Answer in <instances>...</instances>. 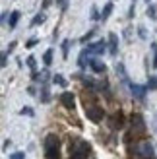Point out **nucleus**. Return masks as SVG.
Returning a JSON list of instances; mask_svg holds the SVG:
<instances>
[{"label":"nucleus","instance_id":"20","mask_svg":"<svg viewBox=\"0 0 157 159\" xmlns=\"http://www.w3.org/2000/svg\"><path fill=\"white\" fill-rule=\"evenodd\" d=\"M52 82H54V84H58V85H62V87H66V85H68V82H66V80L62 78L60 74H54V76H52Z\"/></svg>","mask_w":157,"mask_h":159},{"label":"nucleus","instance_id":"8","mask_svg":"<svg viewBox=\"0 0 157 159\" xmlns=\"http://www.w3.org/2000/svg\"><path fill=\"white\" fill-rule=\"evenodd\" d=\"M130 91L136 99H146V91H147V85H140V84H130Z\"/></svg>","mask_w":157,"mask_h":159},{"label":"nucleus","instance_id":"22","mask_svg":"<svg viewBox=\"0 0 157 159\" xmlns=\"http://www.w3.org/2000/svg\"><path fill=\"white\" fill-rule=\"evenodd\" d=\"M151 52H153V62H151V66L157 68V43H151Z\"/></svg>","mask_w":157,"mask_h":159},{"label":"nucleus","instance_id":"31","mask_svg":"<svg viewBox=\"0 0 157 159\" xmlns=\"http://www.w3.org/2000/svg\"><path fill=\"white\" fill-rule=\"evenodd\" d=\"M52 4V0H43V8H49Z\"/></svg>","mask_w":157,"mask_h":159},{"label":"nucleus","instance_id":"27","mask_svg":"<svg viewBox=\"0 0 157 159\" xmlns=\"http://www.w3.org/2000/svg\"><path fill=\"white\" fill-rule=\"evenodd\" d=\"M54 2H56L62 10H68V2H70V0H54Z\"/></svg>","mask_w":157,"mask_h":159},{"label":"nucleus","instance_id":"10","mask_svg":"<svg viewBox=\"0 0 157 159\" xmlns=\"http://www.w3.org/2000/svg\"><path fill=\"white\" fill-rule=\"evenodd\" d=\"M109 52H111V57L119 54V37H116V33H109Z\"/></svg>","mask_w":157,"mask_h":159},{"label":"nucleus","instance_id":"25","mask_svg":"<svg viewBox=\"0 0 157 159\" xmlns=\"http://www.w3.org/2000/svg\"><path fill=\"white\" fill-rule=\"evenodd\" d=\"M37 43H39V39H37V37H33V39H29V41L25 43V47H27V49H33Z\"/></svg>","mask_w":157,"mask_h":159},{"label":"nucleus","instance_id":"17","mask_svg":"<svg viewBox=\"0 0 157 159\" xmlns=\"http://www.w3.org/2000/svg\"><path fill=\"white\" fill-rule=\"evenodd\" d=\"M146 14H147V18H150V20H155L157 18V6L155 4H147Z\"/></svg>","mask_w":157,"mask_h":159},{"label":"nucleus","instance_id":"21","mask_svg":"<svg viewBox=\"0 0 157 159\" xmlns=\"http://www.w3.org/2000/svg\"><path fill=\"white\" fill-rule=\"evenodd\" d=\"M43 21H45V14H37L35 18L31 20V25H33V27H35V25H41Z\"/></svg>","mask_w":157,"mask_h":159},{"label":"nucleus","instance_id":"23","mask_svg":"<svg viewBox=\"0 0 157 159\" xmlns=\"http://www.w3.org/2000/svg\"><path fill=\"white\" fill-rule=\"evenodd\" d=\"M93 35H95V29H91V31H87V33H85V35H83V37L80 39V41H82V43H87V41H89V39H91Z\"/></svg>","mask_w":157,"mask_h":159},{"label":"nucleus","instance_id":"19","mask_svg":"<svg viewBox=\"0 0 157 159\" xmlns=\"http://www.w3.org/2000/svg\"><path fill=\"white\" fill-rule=\"evenodd\" d=\"M68 51H70V39L62 41V58H68Z\"/></svg>","mask_w":157,"mask_h":159},{"label":"nucleus","instance_id":"14","mask_svg":"<svg viewBox=\"0 0 157 159\" xmlns=\"http://www.w3.org/2000/svg\"><path fill=\"white\" fill-rule=\"evenodd\" d=\"M113 8H114V6H113V2H109V4H105V6H103V12H101V21H105L109 16L113 14Z\"/></svg>","mask_w":157,"mask_h":159},{"label":"nucleus","instance_id":"30","mask_svg":"<svg viewBox=\"0 0 157 159\" xmlns=\"http://www.w3.org/2000/svg\"><path fill=\"white\" fill-rule=\"evenodd\" d=\"M0 64H2V66H6V64H8V51H6V52H2V60H0Z\"/></svg>","mask_w":157,"mask_h":159},{"label":"nucleus","instance_id":"18","mask_svg":"<svg viewBox=\"0 0 157 159\" xmlns=\"http://www.w3.org/2000/svg\"><path fill=\"white\" fill-rule=\"evenodd\" d=\"M147 89H151V91L157 89V76H150V78H147Z\"/></svg>","mask_w":157,"mask_h":159},{"label":"nucleus","instance_id":"6","mask_svg":"<svg viewBox=\"0 0 157 159\" xmlns=\"http://www.w3.org/2000/svg\"><path fill=\"white\" fill-rule=\"evenodd\" d=\"M109 126H111L113 130H120L124 126V115L122 111H116V113H113L111 116H109Z\"/></svg>","mask_w":157,"mask_h":159},{"label":"nucleus","instance_id":"9","mask_svg":"<svg viewBox=\"0 0 157 159\" xmlns=\"http://www.w3.org/2000/svg\"><path fill=\"white\" fill-rule=\"evenodd\" d=\"M87 51H89L91 54H95V57H99V54H103V52L107 51V45H105V41H97V43L87 45Z\"/></svg>","mask_w":157,"mask_h":159},{"label":"nucleus","instance_id":"15","mask_svg":"<svg viewBox=\"0 0 157 159\" xmlns=\"http://www.w3.org/2000/svg\"><path fill=\"white\" fill-rule=\"evenodd\" d=\"M41 101L43 103H49L51 101V91H49V85H47V84L41 87Z\"/></svg>","mask_w":157,"mask_h":159},{"label":"nucleus","instance_id":"33","mask_svg":"<svg viewBox=\"0 0 157 159\" xmlns=\"http://www.w3.org/2000/svg\"><path fill=\"white\" fill-rule=\"evenodd\" d=\"M134 14H136V10H134V6H132V8H130V12H128V16H130V18H134Z\"/></svg>","mask_w":157,"mask_h":159},{"label":"nucleus","instance_id":"35","mask_svg":"<svg viewBox=\"0 0 157 159\" xmlns=\"http://www.w3.org/2000/svg\"><path fill=\"white\" fill-rule=\"evenodd\" d=\"M134 2H136V0H134Z\"/></svg>","mask_w":157,"mask_h":159},{"label":"nucleus","instance_id":"29","mask_svg":"<svg viewBox=\"0 0 157 159\" xmlns=\"http://www.w3.org/2000/svg\"><path fill=\"white\" fill-rule=\"evenodd\" d=\"M21 115H27V116H33V109H29V107H23V109H21Z\"/></svg>","mask_w":157,"mask_h":159},{"label":"nucleus","instance_id":"32","mask_svg":"<svg viewBox=\"0 0 157 159\" xmlns=\"http://www.w3.org/2000/svg\"><path fill=\"white\" fill-rule=\"evenodd\" d=\"M140 37H142V39H146L147 35H146V29L144 27H140Z\"/></svg>","mask_w":157,"mask_h":159},{"label":"nucleus","instance_id":"2","mask_svg":"<svg viewBox=\"0 0 157 159\" xmlns=\"http://www.w3.org/2000/svg\"><path fill=\"white\" fill-rule=\"evenodd\" d=\"M146 130H147V126H146L144 116L140 115V113H132V115H130V132L126 134V142H130L132 136H134V138L144 136Z\"/></svg>","mask_w":157,"mask_h":159},{"label":"nucleus","instance_id":"16","mask_svg":"<svg viewBox=\"0 0 157 159\" xmlns=\"http://www.w3.org/2000/svg\"><path fill=\"white\" fill-rule=\"evenodd\" d=\"M52 49H49V51H45V54H43V64L45 66H51L52 64Z\"/></svg>","mask_w":157,"mask_h":159},{"label":"nucleus","instance_id":"3","mask_svg":"<svg viewBox=\"0 0 157 159\" xmlns=\"http://www.w3.org/2000/svg\"><path fill=\"white\" fill-rule=\"evenodd\" d=\"M45 157L47 159H60V140L56 134H49L45 138Z\"/></svg>","mask_w":157,"mask_h":159},{"label":"nucleus","instance_id":"12","mask_svg":"<svg viewBox=\"0 0 157 159\" xmlns=\"http://www.w3.org/2000/svg\"><path fill=\"white\" fill-rule=\"evenodd\" d=\"M89 54H91V52L87 51V47H85V49L80 52V58H78V66H80V68H85V66L89 64V60H91Z\"/></svg>","mask_w":157,"mask_h":159},{"label":"nucleus","instance_id":"26","mask_svg":"<svg viewBox=\"0 0 157 159\" xmlns=\"http://www.w3.org/2000/svg\"><path fill=\"white\" fill-rule=\"evenodd\" d=\"M27 66H29L31 70H35V66H37V62H35V57H27Z\"/></svg>","mask_w":157,"mask_h":159},{"label":"nucleus","instance_id":"5","mask_svg":"<svg viewBox=\"0 0 157 159\" xmlns=\"http://www.w3.org/2000/svg\"><path fill=\"white\" fill-rule=\"evenodd\" d=\"M85 116H87L91 122H101L103 116H105V111H103V107L89 103V105H85Z\"/></svg>","mask_w":157,"mask_h":159},{"label":"nucleus","instance_id":"34","mask_svg":"<svg viewBox=\"0 0 157 159\" xmlns=\"http://www.w3.org/2000/svg\"><path fill=\"white\" fill-rule=\"evenodd\" d=\"M146 2H147V4H151V0H146Z\"/></svg>","mask_w":157,"mask_h":159},{"label":"nucleus","instance_id":"11","mask_svg":"<svg viewBox=\"0 0 157 159\" xmlns=\"http://www.w3.org/2000/svg\"><path fill=\"white\" fill-rule=\"evenodd\" d=\"M89 68H91L95 74H105V70H107L105 62H101V60H97V58H91V60H89Z\"/></svg>","mask_w":157,"mask_h":159},{"label":"nucleus","instance_id":"7","mask_svg":"<svg viewBox=\"0 0 157 159\" xmlns=\"http://www.w3.org/2000/svg\"><path fill=\"white\" fill-rule=\"evenodd\" d=\"M60 103H62L66 109H74V107H76V97H74V93H72V91H64V93L60 95Z\"/></svg>","mask_w":157,"mask_h":159},{"label":"nucleus","instance_id":"28","mask_svg":"<svg viewBox=\"0 0 157 159\" xmlns=\"http://www.w3.org/2000/svg\"><path fill=\"white\" fill-rule=\"evenodd\" d=\"M10 159H25V153H23V152H16V153L10 155Z\"/></svg>","mask_w":157,"mask_h":159},{"label":"nucleus","instance_id":"24","mask_svg":"<svg viewBox=\"0 0 157 159\" xmlns=\"http://www.w3.org/2000/svg\"><path fill=\"white\" fill-rule=\"evenodd\" d=\"M91 20H101V14L97 12V6L91 8Z\"/></svg>","mask_w":157,"mask_h":159},{"label":"nucleus","instance_id":"1","mask_svg":"<svg viewBox=\"0 0 157 159\" xmlns=\"http://www.w3.org/2000/svg\"><path fill=\"white\" fill-rule=\"evenodd\" d=\"M89 152H91L89 142L80 140V138L70 140V159H87Z\"/></svg>","mask_w":157,"mask_h":159},{"label":"nucleus","instance_id":"4","mask_svg":"<svg viewBox=\"0 0 157 159\" xmlns=\"http://www.w3.org/2000/svg\"><path fill=\"white\" fill-rule=\"evenodd\" d=\"M130 153L140 159H153V146L147 140H140L134 146H130Z\"/></svg>","mask_w":157,"mask_h":159},{"label":"nucleus","instance_id":"13","mask_svg":"<svg viewBox=\"0 0 157 159\" xmlns=\"http://www.w3.org/2000/svg\"><path fill=\"white\" fill-rule=\"evenodd\" d=\"M20 18H21V14H20V12H12V14H10V20H8V27L14 29L16 25H18Z\"/></svg>","mask_w":157,"mask_h":159}]
</instances>
